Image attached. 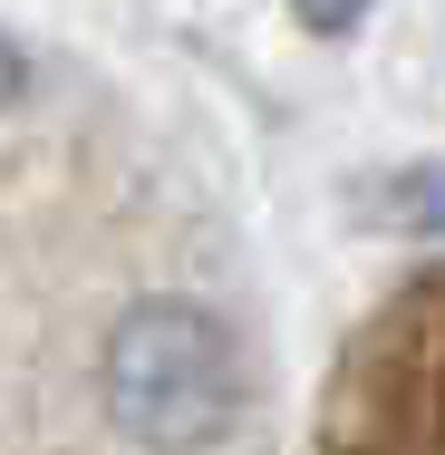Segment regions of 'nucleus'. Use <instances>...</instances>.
Returning <instances> with one entry per match:
<instances>
[{
	"label": "nucleus",
	"instance_id": "obj_1",
	"mask_svg": "<svg viewBox=\"0 0 445 455\" xmlns=\"http://www.w3.org/2000/svg\"><path fill=\"white\" fill-rule=\"evenodd\" d=\"M107 407L136 446L184 455L213 446L242 407V359H233V330L194 300H146L116 320L107 339Z\"/></svg>",
	"mask_w": 445,
	"mask_h": 455
},
{
	"label": "nucleus",
	"instance_id": "obj_2",
	"mask_svg": "<svg viewBox=\"0 0 445 455\" xmlns=\"http://www.w3.org/2000/svg\"><path fill=\"white\" fill-rule=\"evenodd\" d=\"M10 88H20V59H10V39H0V107H10Z\"/></svg>",
	"mask_w": 445,
	"mask_h": 455
}]
</instances>
